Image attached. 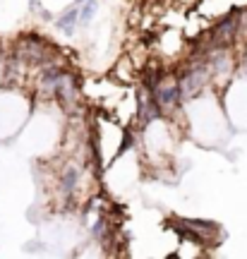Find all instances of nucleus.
Wrapping results in <instances>:
<instances>
[{
	"instance_id": "obj_8",
	"label": "nucleus",
	"mask_w": 247,
	"mask_h": 259,
	"mask_svg": "<svg viewBox=\"0 0 247 259\" xmlns=\"http://www.w3.org/2000/svg\"><path fill=\"white\" fill-rule=\"evenodd\" d=\"M79 3H84V0H77V5H79Z\"/></svg>"
},
{
	"instance_id": "obj_4",
	"label": "nucleus",
	"mask_w": 247,
	"mask_h": 259,
	"mask_svg": "<svg viewBox=\"0 0 247 259\" xmlns=\"http://www.w3.org/2000/svg\"><path fill=\"white\" fill-rule=\"evenodd\" d=\"M63 72H65V70H60V68H46V70H43V77H41L43 91H50V94H53V89H55L58 80L63 77Z\"/></svg>"
},
{
	"instance_id": "obj_5",
	"label": "nucleus",
	"mask_w": 247,
	"mask_h": 259,
	"mask_svg": "<svg viewBox=\"0 0 247 259\" xmlns=\"http://www.w3.org/2000/svg\"><path fill=\"white\" fill-rule=\"evenodd\" d=\"M103 230H106V219L101 216V219L94 223V228H91V235H94L96 240H101V238H103Z\"/></svg>"
},
{
	"instance_id": "obj_6",
	"label": "nucleus",
	"mask_w": 247,
	"mask_h": 259,
	"mask_svg": "<svg viewBox=\"0 0 247 259\" xmlns=\"http://www.w3.org/2000/svg\"><path fill=\"white\" fill-rule=\"evenodd\" d=\"M132 147V132L130 130H125V135H122V147H120V151H125Z\"/></svg>"
},
{
	"instance_id": "obj_3",
	"label": "nucleus",
	"mask_w": 247,
	"mask_h": 259,
	"mask_svg": "<svg viewBox=\"0 0 247 259\" xmlns=\"http://www.w3.org/2000/svg\"><path fill=\"white\" fill-rule=\"evenodd\" d=\"M79 5H82V8H77V24H89L91 17L99 10V3H96V0H84V3H79Z\"/></svg>"
},
{
	"instance_id": "obj_2",
	"label": "nucleus",
	"mask_w": 247,
	"mask_h": 259,
	"mask_svg": "<svg viewBox=\"0 0 247 259\" xmlns=\"http://www.w3.org/2000/svg\"><path fill=\"white\" fill-rule=\"evenodd\" d=\"M55 27H58L63 34H75V27H77V8H70L68 12H63L58 20H55Z\"/></svg>"
},
{
	"instance_id": "obj_1",
	"label": "nucleus",
	"mask_w": 247,
	"mask_h": 259,
	"mask_svg": "<svg viewBox=\"0 0 247 259\" xmlns=\"http://www.w3.org/2000/svg\"><path fill=\"white\" fill-rule=\"evenodd\" d=\"M77 182H79V168L77 166H68L63 170V175H60V189L70 195V192L77 189Z\"/></svg>"
},
{
	"instance_id": "obj_7",
	"label": "nucleus",
	"mask_w": 247,
	"mask_h": 259,
	"mask_svg": "<svg viewBox=\"0 0 247 259\" xmlns=\"http://www.w3.org/2000/svg\"><path fill=\"white\" fill-rule=\"evenodd\" d=\"M41 20H46V22H50V12H48V10H41Z\"/></svg>"
}]
</instances>
